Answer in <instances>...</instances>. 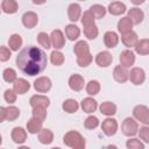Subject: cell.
Returning a JSON list of instances; mask_svg holds the SVG:
<instances>
[{"label":"cell","mask_w":149,"mask_h":149,"mask_svg":"<svg viewBox=\"0 0 149 149\" xmlns=\"http://www.w3.org/2000/svg\"><path fill=\"white\" fill-rule=\"evenodd\" d=\"M112 61H113V57L108 51H101L95 57V63L100 68H107L108 65H111Z\"/></svg>","instance_id":"8fae6325"},{"label":"cell","mask_w":149,"mask_h":149,"mask_svg":"<svg viewBox=\"0 0 149 149\" xmlns=\"http://www.w3.org/2000/svg\"><path fill=\"white\" fill-rule=\"evenodd\" d=\"M98 125H99V120L97 116H93V115L86 118V120L84 121V126L87 129H94L98 127Z\"/></svg>","instance_id":"b9f144b4"},{"label":"cell","mask_w":149,"mask_h":149,"mask_svg":"<svg viewBox=\"0 0 149 149\" xmlns=\"http://www.w3.org/2000/svg\"><path fill=\"white\" fill-rule=\"evenodd\" d=\"M90 10L93 13V15H94L95 19H101V17H104L105 14H106V8H105L104 6H101V5H98V3L91 6Z\"/></svg>","instance_id":"74e56055"},{"label":"cell","mask_w":149,"mask_h":149,"mask_svg":"<svg viewBox=\"0 0 149 149\" xmlns=\"http://www.w3.org/2000/svg\"><path fill=\"white\" fill-rule=\"evenodd\" d=\"M100 91V84L99 81L97 80H90L86 85V92L90 94V95H95L98 94Z\"/></svg>","instance_id":"d6a6232c"},{"label":"cell","mask_w":149,"mask_h":149,"mask_svg":"<svg viewBox=\"0 0 149 149\" xmlns=\"http://www.w3.org/2000/svg\"><path fill=\"white\" fill-rule=\"evenodd\" d=\"M37 41H38V43L43 47V48H45V49H49L50 48V45H51V38H50V36L47 34V33H40L38 35H37Z\"/></svg>","instance_id":"d590c367"},{"label":"cell","mask_w":149,"mask_h":149,"mask_svg":"<svg viewBox=\"0 0 149 149\" xmlns=\"http://www.w3.org/2000/svg\"><path fill=\"white\" fill-rule=\"evenodd\" d=\"M54 140V134L50 129L48 128H43L40 134H38V141L42 143V144H50Z\"/></svg>","instance_id":"cb8c5ba5"},{"label":"cell","mask_w":149,"mask_h":149,"mask_svg":"<svg viewBox=\"0 0 149 149\" xmlns=\"http://www.w3.org/2000/svg\"><path fill=\"white\" fill-rule=\"evenodd\" d=\"M2 77L3 79L7 81V83H15L17 79H16V72L14 69L12 68H7L3 70V73H2Z\"/></svg>","instance_id":"8d00e7d4"},{"label":"cell","mask_w":149,"mask_h":149,"mask_svg":"<svg viewBox=\"0 0 149 149\" xmlns=\"http://www.w3.org/2000/svg\"><path fill=\"white\" fill-rule=\"evenodd\" d=\"M128 149H144V144L137 139H129L126 142Z\"/></svg>","instance_id":"ee69618b"},{"label":"cell","mask_w":149,"mask_h":149,"mask_svg":"<svg viewBox=\"0 0 149 149\" xmlns=\"http://www.w3.org/2000/svg\"><path fill=\"white\" fill-rule=\"evenodd\" d=\"M47 63L48 58L45 52L33 45L23 48L16 57V65L20 71L30 77L41 73L45 69Z\"/></svg>","instance_id":"6da1fadb"},{"label":"cell","mask_w":149,"mask_h":149,"mask_svg":"<svg viewBox=\"0 0 149 149\" xmlns=\"http://www.w3.org/2000/svg\"><path fill=\"white\" fill-rule=\"evenodd\" d=\"M132 27H133V22L130 21V19L128 16L122 17L119 22H118V30L123 35L127 34L129 31H132Z\"/></svg>","instance_id":"d6986e66"},{"label":"cell","mask_w":149,"mask_h":149,"mask_svg":"<svg viewBox=\"0 0 149 149\" xmlns=\"http://www.w3.org/2000/svg\"><path fill=\"white\" fill-rule=\"evenodd\" d=\"M69 86L73 90V91H80L84 87V78L78 74L74 73L69 78Z\"/></svg>","instance_id":"5bb4252c"},{"label":"cell","mask_w":149,"mask_h":149,"mask_svg":"<svg viewBox=\"0 0 149 149\" xmlns=\"http://www.w3.org/2000/svg\"><path fill=\"white\" fill-rule=\"evenodd\" d=\"M50 61H51V63H52L54 65L59 66V65H62V64L64 63V55H63L61 51L55 50V51H52L51 55H50Z\"/></svg>","instance_id":"e575fe53"},{"label":"cell","mask_w":149,"mask_h":149,"mask_svg":"<svg viewBox=\"0 0 149 149\" xmlns=\"http://www.w3.org/2000/svg\"><path fill=\"white\" fill-rule=\"evenodd\" d=\"M92 59H93V58H92V55L88 52V54L78 56V57H77V64H78L79 66H81V68H85V66H87V65L91 64Z\"/></svg>","instance_id":"f35d334b"},{"label":"cell","mask_w":149,"mask_h":149,"mask_svg":"<svg viewBox=\"0 0 149 149\" xmlns=\"http://www.w3.org/2000/svg\"><path fill=\"white\" fill-rule=\"evenodd\" d=\"M129 78L134 85H141L146 79V73H144L143 69L134 68V69H132V71L129 73Z\"/></svg>","instance_id":"ba28073f"},{"label":"cell","mask_w":149,"mask_h":149,"mask_svg":"<svg viewBox=\"0 0 149 149\" xmlns=\"http://www.w3.org/2000/svg\"><path fill=\"white\" fill-rule=\"evenodd\" d=\"M118 42H119V37H118L116 33H114V31H107V33H105V35H104V43H105V45L107 48H114V47H116Z\"/></svg>","instance_id":"ffe728a7"},{"label":"cell","mask_w":149,"mask_h":149,"mask_svg":"<svg viewBox=\"0 0 149 149\" xmlns=\"http://www.w3.org/2000/svg\"><path fill=\"white\" fill-rule=\"evenodd\" d=\"M108 10L113 15H120V14H122V13L126 12V5L122 3V2H120V1H114V2H111L109 3Z\"/></svg>","instance_id":"d4e9b609"},{"label":"cell","mask_w":149,"mask_h":149,"mask_svg":"<svg viewBox=\"0 0 149 149\" xmlns=\"http://www.w3.org/2000/svg\"><path fill=\"white\" fill-rule=\"evenodd\" d=\"M121 129L126 136H134L139 130V126H137V122L133 118H126L122 122Z\"/></svg>","instance_id":"3957f363"},{"label":"cell","mask_w":149,"mask_h":149,"mask_svg":"<svg viewBox=\"0 0 149 149\" xmlns=\"http://www.w3.org/2000/svg\"><path fill=\"white\" fill-rule=\"evenodd\" d=\"M128 17L130 19V21L133 22V24H139L143 21L144 19V14L140 8H130L128 10Z\"/></svg>","instance_id":"9a60e30c"},{"label":"cell","mask_w":149,"mask_h":149,"mask_svg":"<svg viewBox=\"0 0 149 149\" xmlns=\"http://www.w3.org/2000/svg\"><path fill=\"white\" fill-rule=\"evenodd\" d=\"M106 149H118V147L116 146H114V144H109V146H107V148Z\"/></svg>","instance_id":"681fc988"},{"label":"cell","mask_w":149,"mask_h":149,"mask_svg":"<svg viewBox=\"0 0 149 149\" xmlns=\"http://www.w3.org/2000/svg\"><path fill=\"white\" fill-rule=\"evenodd\" d=\"M79 34H80V30L77 26L74 24H68L65 27V35L66 37L70 40V41H74L79 37Z\"/></svg>","instance_id":"4316f807"},{"label":"cell","mask_w":149,"mask_h":149,"mask_svg":"<svg viewBox=\"0 0 149 149\" xmlns=\"http://www.w3.org/2000/svg\"><path fill=\"white\" fill-rule=\"evenodd\" d=\"M7 119V108L0 107V121H3Z\"/></svg>","instance_id":"c3c4849f"},{"label":"cell","mask_w":149,"mask_h":149,"mask_svg":"<svg viewBox=\"0 0 149 149\" xmlns=\"http://www.w3.org/2000/svg\"><path fill=\"white\" fill-rule=\"evenodd\" d=\"M135 51L140 55H148L149 54V40L148 38H143L137 41L136 45L134 47Z\"/></svg>","instance_id":"83f0119b"},{"label":"cell","mask_w":149,"mask_h":149,"mask_svg":"<svg viewBox=\"0 0 149 149\" xmlns=\"http://www.w3.org/2000/svg\"><path fill=\"white\" fill-rule=\"evenodd\" d=\"M42 123H43V121H41V120L36 119V118H31L27 122V130L30 134L40 133L42 130Z\"/></svg>","instance_id":"ac0fdd59"},{"label":"cell","mask_w":149,"mask_h":149,"mask_svg":"<svg viewBox=\"0 0 149 149\" xmlns=\"http://www.w3.org/2000/svg\"><path fill=\"white\" fill-rule=\"evenodd\" d=\"M62 107L66 113H76L79 108V105L74 99H68L63 102Z\"/></svg>","instance_id":"4dcf8cb0"},{"label":"cell","mask_w":149,"mask_h":149,"mask_svg":"<svg viewBox=\"0 0 149 149\" xmlns=\"http://www.w3.org/2000/svg\"><path fill=\"white\" fill-rule=\"evenodd\" d=\"M38 22V16L34 12H27L22 15V23L27 28H34Z\"/></svg>","instance_id":"30bf717a"},{"label":"cell","mask_w":149,"mask_h":149,"mask_svg":"<svg viewBox=\"0 0 149 149\" xmlns=\"http://www.w3.org/2000/svg\"><path fill=\"white\" fill-rule=\"evenodd\" d=\"M33 118H36L41 121H44L47 118V111L44 107H35L33 108Z\"/></svg>","instance_id":"60d3db41"},{"label":"cell","mask_w":149,"mask_h":149,"mask_svg":"<svg viewBox=\"0 0 149 149\" xmlns=\"http://www.w3.org/2000/svg\"><path fill=\"white\" fill-rule=\"evenodd\" d=\"M73 51L74 54L78 56H81V55H85V54H88L90 52V48H88V44L85 42V41H78L74 47H73Z\"/></svg>","instance_id":"f1b7e54d"},{"label":"cell","mask_w":149,"mask_h":149,"mask_svg":"<svg viewBox=\"0 0 149 149\" xmlns=\"http://www.w3.org/2000/svg\"><path fill=\"white\" fill-rule=\"evenodd\" d=\"M133 114L135 119H137L139 121L143 122L144 125H149V108L148 107L143 105H139L133 109Z\"/></svg>","instance_id":"277c9868"},{"label":"cell","mask_w":149,"mask_h":149,"mask_svg":"<svg viewBox=\"0 0 149 149\" xmlns=\"http://www.w3.org/2000/svg\"><path fill=\"white\" fill-rule=\"evenodd\" d=\"M94 15H93V13L88 9V10H86L84 14H83V17H81V23H83V26L84 27H90V26H93V24H95L94 23Z\"/></svg>","instance_id":"836d02e7"},{"label":"cell","mask_w":149,"mask_h":149,"mask_svg":"<svg viewBox=\"0 0 149 149\" xmlns=\"http://www.w3.org/2000/svg\"><path fill=\"white\" fill-rule=\"evenodd\" d=\"M122 43L127 47V48H132V47H135L136 43H137V35L136 33H134L133 30L127 33V34H123L122 35Z\"/></svg>","instance_id":"7402d4cb"},{"label":"cell","mask_w":149,"mask_h":149,"mask_svg":"<svg viewBox=\"0 0 149 149\" xmlns=\"http://www.w3.org/2000/svg\"><path fill=\"white\" fill-rule=\"evenodd\" d=\"M34 88L41 93L48 92L51 88V80L48 77H40L34 81Z\"/></svg>","instance_id":"8992f818"},{"label":"cell","mask_w":149,"mask_h":149,"mask_svg":"<svg viewBox=\"0 0 149 149\" xmlns=\"http://www.w3.org/2000/svg\"><path fill=\"white\" fill-rule=\"evenodd\" d=\"M50 38H51V44H52V47L55 49H62L64 47V44H65L64 35L59 29L52 30V33L50 35Z\"/></svg>","instance_id":"52a82bcc"},{"label":"cell","mask_w":149,"mask_h":149,"mask_svg":"<svg viewBox=\"0 0 149 149\" xmlns=\"http://www.w3.org/2000/svg\"><path fill=\"white\" fill-rule=\"evenodd\" d=\"M19 149H30V148L29 147H20Z\"/></svg>","instance_id":"f907efd6"},{"label":"cell","mask_w":149,"mask_h":149,"mask_svg":"<svg viewBox=\"0 0 149 149\" xmlns=\"http://www.w3.org/2000/svg\"><path fill=\"white\" fill-rule=\"evenodd\" d=\"M10 58V51L7 47H1L0 48V61L1 62H6Z\"/></svg>","instance_id":"bcb514c9"},{"label":"cell","mask_w":149,"mask_h":149,"mask_svg":"<svg viewBox=\"0 0 149 149\" xmlns=\"http://www.w3.org/2000/svg\"><path fill=\"white\" fill-rule=\"evenodd\" d=\"M8 45L14 51L19 50V48L22 45V37L19 34H13L8 40Z\"/></svg>","instance_id":"1f68e13d"},{"label":"cell","mask_w":149,"mask_h":149,"mask_svg":"<svg viewBox=\"0 0 149 149\" xmlns=\"http://www.w3.org/2000/svg\"><path fill=\"white\" fill-rule=\"evenodd\" d=\"M6 108H7V120L8 121H13L20 115V109L17 107L9 106V107H6Z\"/></svg>","instance_id":"7bdbcfd3"},{"label":"cell","mask_w":149,"mask_h":149,"mask_svg":"<svg viewBox=\"0 0 149 149\" xmlns=\"http://www.w3.org/2000/svg\"><path fill=\"white\" fill-rule=\"evenodd\" d=\"M51 149H61V148H51Z\"/></svg>","instance_id":"816d5d0a"},{"label":"cell","mask_w":149,"mask_h":149,"mask_svg":"<svg viewBox=\"0 0 149 149\" xmlns=\"http://www.w3.org/2000/svg\"><path fill=\"white\" fill-rule=\"evenodd\" d=\"M135 62V55L132 50H123L120 54V63L125 68H129Z\"/></svg>","instance_id":"7c38bea8"},{"label":"cell","mask_w":149,"mask_h":149,"mask_svg":"<svg viewBox=\"0 0 149 149\" xmlns=\"http://www.w3.org/2000/svg\"><path fill=\"white\" fill-rule=\"evenodd\" d=\"M101 129H102V132L107 136L114 135L116 133V130H118V122H116V120L115 119H111V118L104 120L102 125H101Z\"/></svg>","instance_id":"5b68a950"},{"label":"cell","mask_w":149,"mask_h":149,"mask_svg":"<svg viewBox=\"0 0 149 149\" xmlns=\"http://www.w3.org/2000/svg\"><path fill=\"white\" fill-rule=\"evenodd\" d=\"M3 98H5V100H6L7 102L13 104V102H15V100H16V93H15L14 90H6L5 93H3Z\"/></svg>","instance_id":"f6af8a7d"},{"label":"cell","mask_w":149,"mask_h":149,"mask_svg":"<svg viewBox=\"0 0 149 149\" xmlns=\"http://www.w3.org/2000/svg\"><path fill=\"white\" fill-rule=\"evenodd\" d=\"M100 112L105 115H113L116 113V106L111 101H105L100 105Z\"/></svg>","instance_id":"f546056e"},{"label":"cell","mask_w":149,"mask_h":149,"mask_svg":"<svg viewBox=\"0 0 149 149\" xmlns=\"http://www.w3.org/2000/svg\"><path fill=\"white\" fill-rule=\"evenodd\" d=\"M63 142L72 149H85V140L81 134L76 130L68 132L63 137Z\"/></svg>","instance_id":"7a4b0ae2"},{"label":"cell","mask_w":149,"mask_h":149,"mask_svg":"<svg viewBox=\"0 0 149 149\" xmlns=\"http://www.w3.org/2000/svg\"><path fill=\"white\" fill-rule=\"evenodd\" d=\"M1 8L7 14H14L17 10V2L15 0H3L1 2Z\"/></svg>","instance_id":"484cf974"},{"label":"cell","mask_w":149,"mask_h":149,"mask_svg":"<svg viewBox=\"0 0 149 149\" xmlns=\"http://www.w3.org/2000/svg\"><path fill=\"white\" fill-rule=\"evenodd\" d=\"M98 28L95 24L90 26V27H84V34L88 40H94L98 36Z\"/></svg>","instance_id":"ab89813d"},{"label":"cell","mask_w":149,"mask_h":149,"mask_svg":"<svg viewBox=\"0 0 149 149\" xmlns=\"http://www.w3.org/2000/svg\"><path fill=\"white\" fill-rule=\"evenodd\" d=\"M140 137L144 142L149 143V127H142V128H140Z\"/></svg>","instance_id":"7dc6e473"},{"label":"cell","mask_w":149,"mask_h":149,"mask_svg":"<svg viewBox=\"0 0 149 149\" xmlns=\"http://www.w3.org/2000/svg\"><path fill=\"white\" fill-rule=\"evenodd\" d=\"M29 88H30V84L23 78H19L13 84V90L15 91V93L19 94H24L27 91H29Z\"/></svg>","instance_id":"2e32d148"},{"label":"cell","mask_w":149,"mask_h":149,"mask_svg":"<svg viewBox=\"0 0 149 149\" xmlns=\"http://www.w3.org/2000/svg\"><path fill=\"white\" fill-rule=\"evenodd\" d=\"M113 77L118 83H126L129 78V72L127 71V68H125L122 65H118L114 68Z\"/></svg>","instance_id":"9c48e42d"},{"label":"cell","mask_w":149,"mask_h":149,"mask_svg":"<svg viewBox=\"0 0 149 149\" xmlns=\"http://www.w3.org/2000/svg\"><path fill=\"white\" fill-rule=\"evenodd\" d=\"M98 107V102L93 98H85L81 101V108L86 113H93Z\"/></svg>","instance_id":"603a6c76"},{"label":"cell","mask_w":149,"mask_h":149,"mask_svg":"<svg viewBox=\"0 0 149 149\" xmlns=\"http://www.w3.org/2000/svg\"><path fill=\"white\" fill-rule=\"evenodd\" d=\"M80 14H81V10H80V6H79L78 3H71V5L69 6V9H68L69 20L76 22V21L79 20Z\"/></svg>","instance_id":"44dd1931"},{"label":"cell","mask_w":149,"mask_h":149,"mask_svg":"<svg viewBox=\"0 0 149 149\" xmlns=\"http://www.w3.org/2000/svg\"><path fill=\"white\" fill-rule=\"evenodd\" d=\"M29 102H30V106L33 107V108H35V107H48L49 106V104H50V100H49V98H47L45 95H33L31 98H30V100H29Z\"/></svg>","instance_id":"4fadbf2b"},{"label":"cell","mask_w":149,"mask_h":149,"mask_svg":"<svg viewBox=\"0 0 149 149\" xmlns=\"http://www.w3.org/2000/svg\"><path fill=\"white\" fill-rule=\"evenodd\" d=\"M10 136L15 143H23L27 139V133L22 127H15L13 128Z\"/></svg>","instance_id":"e0dca14e"}]
</instances>
